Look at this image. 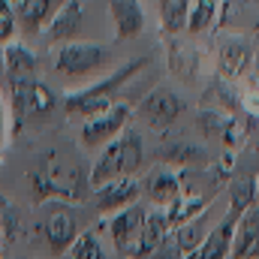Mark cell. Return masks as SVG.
<instances>
[{"instance_id": "cell-1", "label": "cell", "mask_w": 259, "mask_h": 259, "mask_svg": "<svg viewBox=\"0 0 259 259\" xmlns=\"http://www.w3.org/2000/svg\"><path fill=\"white\" fill-rule=\"evenodd\" d=\"M88 166L69 154V151H55L46 157V166L30 172V193L33 202L42 205L49 199L64 202V205H78L84 202V196L91 190V178H88Z\"/></svg>"}, {"instance_id": "cell-2", "label": "cell", "mask_w": 259, "mask_h": 259, "mask_svg": "<svg viewBox=\"0 0 259 259\" xmlns=\"http://www.w3.org/2000/svg\"><path fill=\"white\" fill-rule=\"evenodd\" d=\"M145 64H148V58L127 61L124 66H118L112 75H106L103 81H97V84H91V88H84V91H75V94L64 97V112H66V118L88 121V118H94V115L106 112L109 106H115V103H124V100H121V91H124V84H127V81L136 75V72H139V69H145Z\"/></svg>"}, {"instance_id": "cell-3", "label": "cell", "mask_w": 259, "mask_h": 259, "mask_svg": "<svg viewBox=\"0 0 259 259\" xmlns=\"http://www.w3.org/2000/svg\"><path fill=\"white\" fill-rule=\"evenodd\" d=\"M145 163V148H142V136L136 130H124L118 139H112L103 154L97 157V163L91 166L88 178H91V190L118 181V178H139V169Z\"/></svg>"}, {"instance_id": "cell-4", "label": "cell", "mask_w": 259, "mask_h": 259, "mask_svg": "<svg viewBox=\"0 0 259 259\" xmlns=\"http://www.w3.org/2000/svg\"><path fill=\"white\" fill-rule=\"evenodd\" d=\"M6 94H9V112H12L15 133H21L27 121H42L58 109V97L39 78H24L15 84H6Z\"/></svg>"}, {"instance_id": "cell-5", "label": "cell", "mask_w": 259, "mask_h": 259, "mask_svg": "<svg viewBox=\"0 0 259 259\" xmlns=\"http://www.w3.org/2000/svg\"><path fill=\"white\" fill-rule=\"evenodd\" d=\"M55 72L66 75V78H81V75H94L106 66V49L100 42H81V39H72V42H61L55 49Z\"/></svg>"}, {"instance_id": "cell-6", "label": "cell", "mask_w": 259, "mask_h": 259, "mask_svg": "<svg viewBox=\"0 0 259 259\" xmlns=\"http://www.w3.org/2000/svg\"><path fill=\"white\" fill-rule=\"evenodd\" d=\"M130 115H133V109H130L127 103L109 106L106 112H100V115H94V118H88V121L81 124V130H78V142H81L88 151L106 148L112 139H118V136L127 130Z\"/></svg>"}, {"instance_id": "cell-7", "label": "cell", "mask_w": 259, "mask_h": 259, "mask_svg": "<svg viewBox=\"0 0 259 259\" xmlns=\"http://www.w3.org/2000/svg\"><path fill=\"white\" fill-rule=\"evenodd\" d=\"M184 112V103L181 97L172 91V88H154L142 97V103L133 109V115L148 124L151 130H169Z\"/></svg>"}, {"instance_id": "cell-8", "label": "cell", "mask_w": 259, "mask_h": 259, "mask_svg": "<svg viewBox=\"0 0 259 259\" xmlns=\"http://www.w3.org/2000/svg\"><path fill=\"white\" fill-rule=\"evenodd\" d=\"M42 235H46V244L55 256H64L69 250V244L78 238V223H75V214L72 208L64 202H55L49 211H46V220H42Z\"/></svg>"}, {"instance_id": "cell-9", "label": "cell", "mask_w": 259, "mask_h": 259, "mask_svg": "<svg viewBox=\"0 0 259 259\" xmlns=\"http://www.w3.org/2000/svg\"><path fill=\"white\" fill-rule=\"evenodd\" d=\"M250 64H253V46L244 33H232V36L220 39L217 72H220L223 81H238L241 75H247Z\"/></svg>"}, {"instance_id": "cell-10", "label": "cell", "mask_w": 259, "mask_h": 259, "mask_svg": "<svg viewBox=\"0 0 259 259\" xmlns=\"http://www.w3.org/2000/svg\"><path fill=\"white\" fill-rule=\"evenodd\" d=\"M145 208L136 202V205H130L124 211H118V214H112L109 217V238H112V247H115V253H121V256H133V250H136V244H139V235H142V223H145Z\"/></svg>"}, {"instance_id": "cell-11", "label": "cell", "mask_w": 259, "mask_h": 259, "mask_svg": "<svg viewBox=\"0 0 259 259\" xmlns=\"http://www.w3.org/2000/svg\"><path fill=\"white\" fill-rule=\"evenodd\" d=\"M139 193H142L139 178H118V181H109V184L94 190V208H97V214L112 217V214L124 211L130 205H136Z\"/></svg>"}, {"instance_id": "cell-12", "label": "cell", "mask_w": 259, "mask_h": 259, "mask_svg": "<svg viewBox=\"0 0 259 259\" xmlns=\"http://www.w3.org/2000/svg\"><path fill=\"white\" fill-rule=\"evenodd\" d=\"M142 190L151 199L154 208H163V211H166V208H172V205L181 199L184 181H181V172H175V169H169V166H157V169L145 178Z\"/></svg>"}, {"instance_id": "cell-13", "label": "cell", "mask_w": 259, "mask_h": 259, "mask_svg": "<svg viewBox=\"0 0 259 259\" xmlns=\"http://www.w3.org/2000/svg\"><path fill=\"white\" fill-rule=\"evenodd\" d=\"M81 18H84V0H66L64 6L52 15V21L46 24V36L52 46L72 42L75 33L81 30Z\"/></svg>"}, {"instance_id": "cell-14", "label": "cell", "mask_w": 259, "mask_h": 259, "mask_svg": "<svg viewBox=\"0 0 259 259\" xmlns=\"http://www.w3.org/2000/svg\"><path fill=\"white\" fill-rule=\"evenodd\" d=\"M64 3L66 0H9L21 33H36L39 27H46Z\"/></svg>"}, {"instance_id": "cell-15", "label": "cell", "mask_w": 259, "mask_h": 259, "mask_svg": "<svg viewBox=\"0 0 259 259\" xmlns=\"http://www.w3.org/2000/svg\"><path fill=\"white\" fill-rule=\"evenodd\" d=\"M232 259H259V205H250L235 223Z\"/></svg>"}, {"instance_id": "cell-16", "label": "cell", "mask_w": 259, "mask_h": 259, "mask_svg": "<svg viewBox=\"0 0 259 259\" xmlns=\"http://www.w3.org/2000/svg\"><path fill=\"white\" fill-rule=\"evenodd\" d=\"M238 217H241V214L226 211L223 220H220L214 229H208V235H205V241L199 244L196 253H199L202 259H229L232 256V235H235V223H238Z\"/></svg>"}, {"instance_id": "cell-17", "label": "cell", "mask_w": 259, "mask_h": 259, "mask_svg": "<svg viewBox=\"0 0 259 259\" xmlns=\"http://www.w3.org/2000/svg\"><path fill=\"white\" fill-rule=\"evenodd\" d=\"M217 21H220V27H226L232 33L259 30V0H223Z\"/></svg>"}, {"instance_id": "cell-18", "label": "cell", "mask_w": 259, "mask_h": 259, "mask_svg": "<svg viewBox=\"0 0 259 259\" xmlns=\"http://www.w3.org/2000/svg\"><path fill=\"white\" fill-rule=\"evenodd\" d=\"M109 15H112V24H115L118 39H133L145 27L142 0H109Z\"/></svg>"}, {"instance_id": "cell-19", "label": "cell", "mask_w": 259, "mask_h": 259, "mask_svg": "<svg viewBox=\"0 0 259 259\" xmlns=\"http://www.w3.org/2000/svg\"><path fill=\"white\" fill-rule=\"evenodd\" d=\"M3 69H6V84L24 81V78H36L39 58L24 42H9L3 49Z\"/></svg>"}, {"instance_id": "cell-20", "label": "cell", "mask_w": 259, "mask_h": 259, "mask_svg": "<svg viewBox=\"0 0 259 259\" xmlns=\"http://www.w3.org/2000/svg\"><path fill=\"white\" fill-rule=\"evenodd\" d=\"M169 235V220H166V211L163 208H151L145 214V223H142V235H139V244L133 250L130 259H145L151 250L160 247V241Z\"/></svg>"}, {"instance_id": "cell-21", "label": "cell", "mask_w": 259, "mask_h": 259, "mask_svg": "<svg viewBox=\"0 0 259 259\" xmlns=\"http://www.w3.org/2000/svg\"><path fill=\"white\" fill-rule=\"evenodd\" d=\"M250 205H256V184H253V175H250V172L235 175L232 184H229V211H232V214H244Z\"/></svg>"}, {"instance_id": "cell-22", "label": "cell", "mask_w": 259, "mask_h": 259, "mask_svg": "<svg viewBox=\"0 0 259 259\" xmlns=\"http://www.w3.org/2000/svg\"><path fill=\"white\" fill-rule=\"evenodd\" d=\"M160 160H163V166H169V169H190L193 163L202 160V151L190 145V142H172V145H166L163 148V154H160Z\"/></svg>"}, {"instance_id": "cell-23", "label": "cell", "mask_w": 259, "mask_h": 259, "mask_svg": "<svg viewBox=\"0 0 259 259\" xmlns=\"http://www.w3.org/2000/svg\"><path fill=\"white\" fill-rule=\"evenodd\" d=\"M187 9H190V0H160V24L169 36L187 27Z\"/></svg>"}, {"instance_id": "cell-24", "label": "cell", "mask_w": 259, "mask_h": 259, "mask_svg": "<svg viewBox=\"0 0 259 259\" xmlns=\"http://www.w3.org/2000/svg\"><path fill=\"white\" fill-rule=\"evenodd\" d=\"M196 49L178 42V39H169V66L178 78H193L196 75Z\"/></svg>"}, {"instance_id": "cell-25", "label": "cell", "mask_w": 259, "mask_h": 259, "mask_svg": "<svg viewBox=\"0 0 259 259\" xmlns=\"http://www.w3.org/2000/svg\"><path fill=\"white\" fill-rule=\"evenodd\" d=\"M64 259H106V250H103V241L94 232H78V238L69 244Z\"/></svg>"}, {"instance_id": "cell-26", "label": "cell", "mask_w": 259, "mask_h": 259, "mask_svg": "<svg viewBox=\"0 0 259 259\" xmlns=\"http://www.w3.org/2000/svg\"><path fill=\"white\" fill-rule=\"evenodd\" d=\"M217 15V0H190L187 9V30L190 33H202L205 27H211Z\"/></svg>"}, {"instance_id": "cell-27", "label": "cell", "mask_w": 259, "mask_h": 259, "mask_svg": "<svg viewBox=\"0 0 259 259\" xmlns=\"http://www.w3.org/2000/svg\"><path fill=\"white\" fill-rule=\"evenodd\" d=\"M172 235H175V241H178V247H181V253L187 256V253H193L199 250V244L205 241V229H202V217H196L190 223H184V226H178V229H172Z\"/></svg>"}, {"instance_id": "cell-28", "label": "cell", "mask_w": 259, "mask_h": 259, "mask_svg": "<svg viewBox=\"0 0 259 259\" xmlns=\"http://www.w3.org/2000/svg\"><path fill=\"white\" fill-rule=\"evenodd\" d=\"M229 118H232L229 112H220V109H202L199 118H196V124H199V130H202L205 139H223Z\"/></svg>"}, {"instance_id": "cell-29", "label": "cell", "mask_w": 259, "mask_h": 259, "mask_svg": "<svg viewBox=\"0 0 259 259\" xmlns=\"http://www.w3.org/2000/svg\"><path fill=\"white\" fill-rule=\"evenodd\" d=\"M15 36H18V18L12 12L9 0H0V49L15 42Z\"/></svg>"}, {"instance_id": "cell-30", "label": "cell", "mask_w": 259, "mask_h": 259, "mask_svg": "<svg viewBox=\"0 0 259 259\" xmlns=\"http://www.w3.org/2000/svg\"><path fill=\"white\" fill-rule=\"evenodd\" d=\"M145 259H184L181 247H178V241H175V235H172V229H169V235L160 241V247H157V250H151Z\"/></svg>"}, {"instance_id": "cell-31", "label": "cell", "mask_w": 259, "mask_h": 259, "mask_svg": "<svg viewBox=\"0 0 259 259\" xmlns=\"http://www.w3.org/2000/svg\"><path fill=\"white\" fill-rule=\"evenodd\" d=\"M3 124H6V106H3V91H0V136H3Z\"/></svg>"}, {"instance_id": "cell-32", "label": "cell", "mask_w": 259, "mask_h": 259, "mask_svg": "<svg viewBox=\"0 0 259 259\" xmlns=\"http://www.w3.org/2000/svg\"><path fill=\"white\" fill-rule=\"evenodd\" d=\"M6 88V69H3V49H0V91Z\"/></svg>"}, {"instance_id": "cell-33", "label": "cell", "mask_w": 259, "mask_h": 259, "mask_svg": "<svg viewBox=\"0 0 259 259\" xmlns=\"http://www.w3.org/2000/svg\"><path fill=\"white\" fill-rule=\"evenodd\" d=\"M253 184H256V205H259V172L253 175Z\"/></svg>"}, {"instance_id": "cell-34", "label": "cell", "mask_w": 259, "mask_h": 259, "mask_svg": "<svg viewBox=\"0 0 259 259\" xmlns=\"http://www.w3.org/2000/svg\"><path fill=\"white\" fill-rule=\"evenodd\" d=\"M184 259H202V256H199V253H196V250H193V253H187V256H184Z\"/></svg>"}, {"instance_id": "cell-35", "label": "cell", "mask_w": 259, "mask_h": 259, "mask_svg": "<svg viewBox=\"0 0 259 259\" xmlns=\"http://www.w3.org/2000/svg\"><path fill=\"white\" fill-rule=\"evenodd\" d=\"M229 259H232V256H229Z\"/></svg>"}]
</instances>
